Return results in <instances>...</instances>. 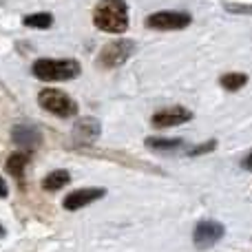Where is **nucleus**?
<instances>
[{
	"mask_svg": "<svg viewBox=\"0 0 252 252\" xmlns=\"http://www.w3.org/2000/svg\"><path fill=\"white\" fill-rule=\"evenodd\" d=\"M190 22L192 18L186 11H157L146 18L148 29H157V31H179L186 29Z\"/></svg>",
	"mask_w": 252,
	"mask_h": 252,
	"instance_id": "nucleus-4",
	"label": "nucleus"
},
{
	"mask_svg": "<svg viewBox=\"0 0 252 252\" xmlns=\"http://www.w3.org/2000/svg\"><path fill=\"white\" fill-rule=\"evenodd\" d=\"M31 73L42 82H64L80 75V64L75 60H53V58H42L35 60L31 66Z\"/></svg>",
	"mask_w": 252,
	"mask_h": 252,
	"instance_id": "nucleus-2",
	"label": "nucleus"
},
{
	"mask_svg": "<svg viewBox=\"0 0 252 252\" xmlns=\"http://www.w3.org/2000/svg\"><path fill=\"white\" fill-rule=\"evenodd\" d=\"M93 22L106 33H124L128 29V9L124 0H100L93 9Z\"/></svg>",
	"mask_w": 252,
	"mask_h": 252,
	"instance_id": "nucleus-1",
	"label": "nucleus"
},
{
	"mask_svg": "<svg viewBox=\"0 0 252 252\" xmlns=\"http://www.w3.org/2000/svg\"><path fill=\"white\" fill-rule=\"evenodd\" d=\"M226 9H228V11H232V13H252V4H235V2H228Z\"/></svg>",
	"mask_w": 252,
	"mask_h": 252,
	"instance_id": "nucleus-17",
	"label": "nucleus"
},
{
	"mask_svg": "<svg viewBox=\"0 0 252 252\" xmlns=\"http://www.w3.org/2000/svg\"><path fill=\"white\" fill-rule=\"evenodd\" d=\"M221 87L226 89V91H239L241 87H246V82H248V75L246 73H226L221 75Z\"/></svg>",
	"mask_w": 252,
	"mask_h": 252,
	"instance_id": "nucleus-14",
	"label": "nucleus"
},
{
	"mask_svg": "<svg viewBox=\"0 0 252 252\" xmlns=\"http://www.w3.org/2000/svg\"><path fill=\"white\" fill-rule=\"evenodd\" d=\"M69 182H71L69 170L58 168V170H51V173L42 179V188L49 192H56V190H60V188H64Z\"/></svg>",
	"mask_w": 252,
	"mask_h": 252,
	"instance_id": "nucleus-11",
	"label": "nucleus"
},
{
	"mask_svg": "<svg viewBox=\"0 0 252 252\" xmlns=\"http://www.w3.org/2000/svg\"><path fill=\"white\" fill-rule=\"evenodd\" d=\"M223 235H226L223 223H219V221H201V223H197L195 232H192V241H195V246L199 250H206V248H213V246L217 244Z\"/></svg>",
	"mask_w": 252,
	"mask_h": 252,
	"instance_id": "nucleus-6",
	"label": "nucleus"
},
{
	"mask_svg": "<svg viewBox=\"0 0 252 252\" xmlns=\"http://www.w3.org/2000/svg\"><path fill=\"white\" fill-rule=\"evenodd\" d=\"M9 195V188H7V184H4V179L0 177V197H7Z\"/></svg>",
	"mask_w": 252,
	"mask_h": 252,
	"instance_id": "nucleus-19",
	"label": "nucleus"
},
{
	"mask_svg": "<svg viewBox=\"0 0 252 252\" xmlns=\"http://www.w3.org/2000/svg\"><path fill=\"white\" fill-rule=\"evenodd\" d=\"M11 139H13V144H18V146H22V148H35L40 144V133L33 128V126H27V124H20V126H16V128L11 130Z\"/></svg>",
	"mask_w": 252,
	"mask_h": 252,
	"instance_id": "nucleus-10",
	"label": "nucleus"
},
{
	"mask_svg": "<svg viewBox=\"0 0 252 252\" xmlns=\"http://www.w3.org/2000/svg\"><path fill=\"white\" fill-rule=\"evenodd\" d=\"M31 159V151H18V153H11V157L7 159V170L9 175H13V177L20 179L22 173H25L27 164H29Z\"/></svg>",
	"mask_w": 252,
	"mask_h": 252,
	"instance_id": "nucleus-12",
	"label": "nucleus"
},
{
	"mask_svg": "<svg viewBox=\"0 0 252 252\" xmlns=\"http://www.w3.org/2000/svg\"><path fill=\"white\" fill-rule=\"evenodd\" d=\"M144 144L148 148H153V151H177V148L184 146L182 139H161V137H148Z\"/></svg>",
	"mask_w": 252,
	"mask_h": 252,
	"instance_id": "nucleus-13",
	"label": "nucleus"
},
{
	"mask_svg": "<svg viewBox=\"0 0 252 252\" xmlns=\"http://www.w3.org/2000/svg\"><path fill=\"white\" fill-rule=\"evenodd\" d=\"M104 195H106L104 188H80V190H73L71 195H66L62 206H64L66 210H80V208H84V206L93 204V201L102 199Z\"/></svg>",
	"mask_w": 252,
	"mask_h": 252,
	"instance_id": "nucleus-8",
	"label": "nucleus"
},
{
	"mask_svg": "<svg viewBox=\"0 0 252 252\" xmlns=\"http://www.w3.org/2000/svg\"><path fill=\"white\" fill-rule=\"evenodd\" d=\"M192 120V113L184 106H173V109H164L159 113L153 115V126L155 128H170V126H179V124H186Z\"/></svg>",
	"mask_w": 252,
	"mask_h": 252,
	"instance_id": "nucleus-7",
	"label": "nucleus"
},
{
	"mask_svg": "<svg viewBox=\"0 0 252 252\" xmlns=\"http://www.w3.org/2000/svg\"><path fill=\"white\" fill-rule=\"evenodd\" d=\"M133 49H135V44L130 42V40H115V42H109V44H104V49H102L100 56H97V64L106 66V69L120 66L130 58Z\"/></svg>",
	"mask_w": 252,
	"mask_h": 252,
	"instance_id": "nucleus-5",
	"label": "nucleus"
},
{
	"mask_svg": "<svg viewBox=\"0 0 252 252\" xmlns=\"http://www.w3.org/2000/svg\"><path fill=\"white\" fill-rule=\"evenodd\" d=\"M100 133H102V126L95 118H80L73 126V139L78 144H82V146L93 144L100 137Z\"/></svg>",
	"mask_w": 252,
	"mask_h": 252,
	"instance_id": "nucleus-9",
	"label": "nucleus"
},
{
	"mask_svg": "<svg viewBox=\"0 0 252 252\" xmlns=\"http://www.w3.org/2000/svg\"><path fill=\"white\" fill-rule=\"evenodd\" d=\"M215 146H217V142H215V139H210V142H206V144H199V146H195L192 148L190 153H188V155H204V153H210V151H215Z\"/></svg>",
	"mask_w": 252,
	"mask_h": 252,
	"instance_id": "nucleus-16",
	"label": "nucleus"
},
{
	"mask_svg": "<svg viewBox=\"0 0 252 252\" xmlns=\"http://www.w3.org/2000/svg\"><path fill=\"white\" fill-rule=\"evenodd\" d=\"M0 237H4V228L2 226H0Z\"/></svg>",
	"mask_w": 252,
	"mask_h": 252,
	"instance_id": "nucleus-20",
	"label": "nucleus"
},
{
	"mask_svg": "<svg viewBox=\"0 0 252 252\" xmlns=\"http://www.w3.org/2000/svg\"><path fill=\"white\" fill-rule=\"evenodd\" d=\"M22 22L31 29H49L53 25V16L51 13H33V16H27Z\"/></svg>",
	"mask_w": 252,
	"mask_h": 252,
	"instance_id": "nucleus-15",
	"label": "nucleus"
},
{
	"mask_svg": "<svg viewBox=\"0 0 252 252\" xmlns=\"http://www.w3.org/2000/svg\"><path fill=\"white\" fill-rule=\"evenodd\" d=\"M241 166H244L246 170H252V151L248 153V157H246V159L241 161Z\"/></svg>",
	"mask_w": 252,
	"mask_h": 252,
	"instance_id": "nucleus-18",
	"label": "nucleus"
},
{
	"mask_svg": "<svg viewBox=\"0 0 252 252\" xmlns=\"http://www.w3.org/2000/svg\"><path fill=\"white\" fill-rule=\"evenodd\" d=\"M38 102L44 111L58 115V118H73V115L78 113L75 100H71V97L66 95L64 91H60V89H44V91H40Z\"/></svg>",
	"mask_w": 252,
	"mask_h": 252,
	"instance_id": "nucleus-3",
	"label": "nucleus"
}]
</instances>
